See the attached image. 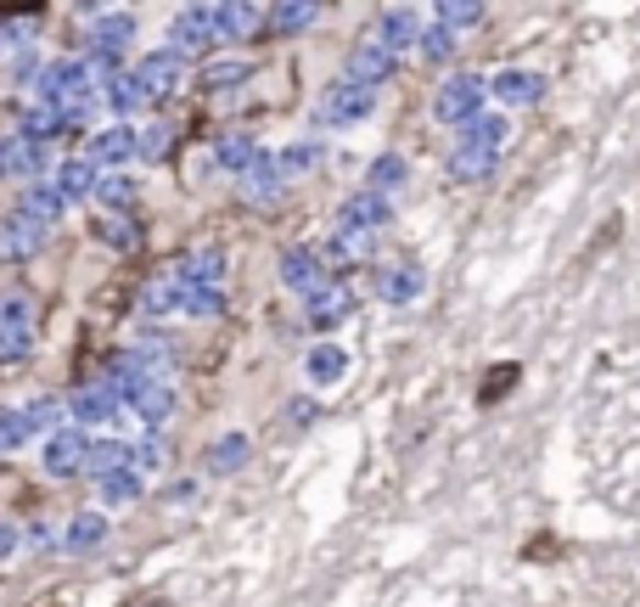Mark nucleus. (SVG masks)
<instances>
[{
	"instance_id": "c9c22d12",
	"label": "nucleus",
	"mask_w": 640,
	"mask_h": 607,
	"mask_svg": "<svg viewBox=\"0 0 640 607\" xmlns=\"http://www.w3.org/2000/svg\"><path fill=\"white\" fill-rule=\"evenodd\" d=\"M400 180H405V158H377V169H371V192L377 198H388Z\"/></svg>"
},
{
	"instance_id": "a211bd4d",
	"label": "nucleus",
	"mask_w": 640,
	"mask_h": 607,
	"mask_svg": "<svg viewBox=\"0 0 640 607\" xmlns=\"http://www.w3.org/2000/svg\"><path fill=\"white\" fill-rule=\"evenodd\" d=\"M321 18V7H265V40H287V34H299V29H310Z\"/></svg>"
},
{
	"instance_id": "dca6fc26",
	"label": "nucleus",
	"mask_w": 640,
	"mask_h": 607,
	"mask_svg": "<svg viewBox=\"0 0 640 607\" xmlns=\"http://www.w3.org/2000/svg\"><path fill=\"white\" fill-rule=\"evenodd\" d=\"M388 220V198H377V192H360V198H349L343 203V214H337V231H377Z\"/></svg>"
},
{
	"instance_id": "ea45409f",
	"label": "nucleus",
	"mask_w": 640,
	"mask_h": 607,
	"mask_svg": "<svg viewBox=\"0 0 640 607\" xmlns=\"http://www.w3.org/2000/svg\"><path fill=\"white\" fill-rule=\"evenodd\" d=\"M18 546H23V529H18L12 518H0V563H7V557H12Z\"/></svg>"
},
{
	"instance_id": "ddd939ff",
	"label": "nucleus",
	"mask_w": 640,
	"mask_h": 607,
	"mask_svg": "<svg viewBox=\"0 0 640 607\" xmlns=\"http://www.w3.org/2000/svg\"><path fill=\"white\" fill-rule=\"evenodd\" d=\"M281 282H287V288H299V293L310 299L321 282H332V276H326L321 254H310V248H292V254L281 259Z\"/></svg>"
},
{
	"instance_id": "6ab92c4d",
	"label": "nucleus",
	"mask_w": 640,
	"mask_h": 607,
	"mask_svg": "<svg viewBox=\"0 0 640 607\" xmlns=\"http://www.w3.org/2000/svg\"><path fill=\"white\" fill-rule=\"evenodd\" d=\"M85 473H96V479L130 473V445H119V439H96V445L85 450Z\"/></svg>"
},
{
	"instance_id": "e433bc0d",
	"label": "nucleus",
	"mask_w": 640,
	"mask_h": 607,
	"mask_svg": "<svg viewBox=\"0 0 640 607\" xmlns=\"http://www.w3.org/2000/svg\"><path fill=\"white\" fill-rule=\"evenodd\" d=\"M180 169H186V186L209 180V169H220V164H214V147H191V153L180 158Z\"/></svg>"
},
{
	"instance_id": "a878e982",
	"label": "nucleus",
	"mask_w": 640,
	"mask_h": 607,
	"mask_svg": "<svg viewBox=\"0 0 640 607\" xmlns=\"http://www.w3.org/2000/svg\"><path fill=\"white\" fill-rule=\"evenodd\" d=\"M113 411H119V394H113L108 383H96V389H85V394L74 400V416H79V423H108Z\"/></svg>"
},
{
	"instance_id": "b1692460",
	"label": "nucleus",
	"mask_w": 640,
	"mask_h": 607,
	"mask_svg": "<svg viewBox=\"0 0 640 607\" xmlns=\"http://www.w3.org/2000/svg\"><path fill=\"white\" fill-rule=\"evenodd\" d=\"M254 158H259V147H254V135H248V130H242V135H220V142H214V164L231 169V175H242Z\"/></svg>"
},
{
	"instance_id": "6e6552de",
	"label": "nucleus",
	"mask_w": 640,
	"mask_h": 607,
	"mask_svg": "<svg viewBox=\"0 0 640 607\" xmlns=\"http://www.w3.org/2000/svg\"><path fill=\"white\" fill-rule=\"evenodd\" d=\"M45 231H52V225H45V220H34V214H7V220H0V259H29V254H40L45 248Z\"/></svg>"
},
{
	"instance_id": "412c9836",
	"label": "nucleus",
	"mask_w": 640,
	"mask_h": 607,
	"mask_svg": "<svg viewBox=\"0 0 640 607\" xmlns=\"http://www.w3.org/2000/svg\"><path fill=\"white\" fill-rule=\"evenodd\" d=\"M517 383H523V366H517V360L489 366V371H483V383H478V405H501Z\"/></svg>"
},
{
	"instance_id": "72a5a7b5",
	"label": "nucleus",
	"mask_w": 640,
	"mask_h": 607,
	"mask_svg": "<svg viewBox=\"0 0 640 607\" xmlns=\"http://www.w3.org/2000/svg\"><path fill=\"white\" fill-rule=\"evenodd\" d=\"M90 192L102 198V203H119V214L135 203V186H130V180H119V175H96V186H90Z\"/></svg>"
},
{
	"instance_id": "f704fd0d",
	"label": "nucleus",
	"mask_w": 640,
	"mask_h": 607,
	"mask_svg": "<svg viewBox=\"0 0 640 607\" xmlns=\"http://www.w3.org/2000/svg\"><path fill=\"white\" fill-rule=\"evenodd\" d=\"M141 495V473H113V479H102V501L108 506H124V501H135Z\"/></svg>"
},
{
	"instance_id": "4468645a",
	"label": "nucleus",
	"mask_w": 640,
	"mask_h": 607,
	"mask_svg": "<svg viewBox=\"0 0 640 607\" xmlns=\"http://www.w3.org/2000/svg\"><path fill=\"white\" fill-rule=\"evenodd\" d=\"M281 180H287V175H281V164L259 153L248 169H242V198H248V203H270V198L281 192Z\"/></svg>"
},
{
	"instance_id": "f257e3e1",
	"label": "nucleus",
	"mask_w": 640,
	"mask_h": 607,
	"mask_svg": "<svg viewBox=\"0 0 640 607\" xmlns=\"http://www.w3.org/2000/svg\"><path fill=\"white\" fill-rule=\"evenodd\" d=\"M506 147V119H472L461 124V147L450 153V175L456 180H483L489 169H495V153Z\"/></svg>"
},
{
	"instance_id": "f3484780",
	"label": "nucleus",
	"mask_w": 640,
	"mask_h": 607,
	"mask_svg": "<svg viewBox=\"0 0 640 607\" xmlns=\"http://www.w3.org/2000/svg\"><path fill=\"white\" fill-rule=\"evenodd\" d=\"M310 326H332V321H343V315H349V288H343V282H321L315 293H310Z\"/></svg>"
},
{
	"instance_id": "39448f33",
	"label": "nucleus",
	"mask_w": 640,
	"mask_h": 607,
	"mask_svg": "<svg viewBox=\"0 0 640 607\" xmlns=\"http://www.w3.org/2000/svg\"><path fill=\"white\" fill-rule=\"evenodd\" d=\"M483 97H489V85H483V79H472V74H461V79H450L445 90H438L433 113L445 119V124H472V119H478V108H483Z\"/></svg>"
},
{
	"instance_id": "cd10ccee",
	"label": "nucleus",
	"mask_w": 640,
	"mask_h": 607,
	"mask_svg": "<svg viewBox=\"0 0 640 607\" xmlns=\"http://www.w3.org/2000/svg\"><path fill=\"white\" fill-rule=\"evenodd\" d=\"M304 371H310V383H337L343 371H349V355H343L337 344H321V349L304 360Z\"/></svg>"
},
{
	"instance_id": "423d86ee",
	"label": "nucleus",
	"mask_w": 640,
	"mask_h": 607,
	"mask_svg": "<svg viewBox=\"0 0 640 607\" xmlns=\"http://www.w3.org/2000/svg\"><path fill=\"white\" fill-rule=\"evenodd\" d=\"M85 450H90V439L79 428H57L52 439L40 445V461H45V473L52 479H74V473H85Z\"/></svg>"
},
{
	"instance_id": "bb28decb",
	"label": "nucleus",
	"mask_w": 640,
	"mask_h": 607,
	"mask_svg": "<svg viewBox=\"0 0 640 607\" xmlns=\"http://www.w3.org/2000/svg\"><path fill=\"white\" fill-rule=\"evenodd\" d=\"M130 405H135L141 423H164V416L175 411V394H169L164 383H146V389H135V394H130Z\"/></svg>"
},
{
	"instance_id": "c85d7f7f",
	"label": "nucleus",
	"mask_w": 640,
	"mask_h": 607,
	"mask_svg": "<svg viewBox=\"0 0 640 607\" xmlns=\"http://www.w3.org/2000/svg\"><path fill=\"white\" fill-rule=\"evenodd\" d=\"M377 40L388 45V52H393V57H400V52H405V45L416 40V12H388V18L377 23Z\"/></svg>"
},
{
	"instance_id": "4be33fe9",
	"label": "nucleus",
	"mask_w": 640,
	"mask_h": 607,
	"mask_svg": "<svg viewBox=\"0 0 640 607\" xmlns=\"http://www.w3.org/2000/svg\"><path fill=\"white\" fill-rule=\"evenodd\" d=\"M90 186H96V169H90L85 158H74V164H63V169L52 175V192H57L63 203H79V198H90Z\"/></svg>"
},
{
	"instance_id": "9b49d317",
	"label": "nucleus",
	"mask_w": 640,
	"mask_h": 607,
	"mask_svg": "<svg viewBox=\"0 0 640 607\" xmlns=\"http://www.w3.org/2000/svg\"><path fill=\"white\" fill-rule=\"evenodd\" d=\"M124 158H135V130H124V124H113V130H96L90 135V147H85V164L102 175L108 164H124Z\"/></svg>"
},
{
	"instance_id": "c756f323",
	"label": "nucleus",
	"mask_w": 640,
	"mask_h": 607,
	"mask_svg": "<svg viewBox=\"0 0 640 607\" xmlns=\"http://www.w3.org/2000/svg\"><path fill=\"white\" fill-rule=\"evenodd\" d=\"M433 18H438V29H445V34L456 40L461 29H478V18H483V7H472V0H445V7H438Z\"/></svg>"
},
{
	"instance_id": "393cba45",
	"label": "nucleus",
	"mask_w": 640,
	"mask_h": 607,
	"mask_svg": "<svg viewBox=\"0 0 640 607\" xmlns=\"http://www.w3.org/2000/svg\"><path fill=\"white\" fill-rule=\"evenodd\" d=\"M102 535H108V524L96 518V512H79V518L68 524V540H63V551L85 557V551H96V546H102Z\"/></svg>"
},
{
	"instance_id": "20e7f679",
	"label": "nucleus",
	"mask_w": 640,
	"mask_h": 607,
	"mask_svg": "<svg viewBox=\"0 0 640 607\" xmlns=\"http://www.w3.org/2000/svg\"><path fill=\"white\" fill-rule=\"evenodd\" d=\"M371 102H377V90H371V85L343 79V85H332V90H326V102H321L315 124H321V130H326V124H355V119H366V113H371Z\"/></svg>"
},
{
	"instance_id": "4c0bfd02",
	"label": "nucleus",
	"mask_w": 640,
	"mask_h": 607,
	"mask_svg": "<svg viewBox=\"0 0 640 607\" xmlns=\"http://www.w3.org/2000/svg\"><path fill=\"white\" fill-rule=\"evenodd\" d=\"M422 52H427V63H445V57L456 52V40H450L445 29H433V34H422Z\"/></svg>"
},
{
	"instance_id": "5701e85b",
	"label": "nucleus",
	"mask_w": 640,
	"mask_h": 607,
	"mask_svg": "<svg viewBox=\"0 0 640 607\" xmlns=\"http://www.w3.org/2000/svg\"><path fill=\"white\" fill-rule=\"evenodd\" d=\"M265 34V7H220V40H254Z\"/></svg>"
},
{
	"instance_id": "f03ea898",
	"label": "nucleus",
	"mask_w": 640,
	"mask_h": 607,
	"mask_svg": "<svg viewBox=\"0 0 640 607\" xmlns=\"http://www.w3.org/2000/svg\"><path fill=\"white\" fill-rule=\"evenodd\" d=\"M130 79L141 85V97H146V102H164V97H175V90L191 79V63H186L180 52H158V57H146Z\"/></svg>"
},
{
	"instance_id": "1a4fd4ad",
	"label": "nucleus",
	"mask_w": 640,
	"mask_h": 607,
	"mask_svg": "<svg viewBox=\"0 0 640 607\" xmlns=\"http://www.w3.org/2000/svg\"><path fill=\"white\" fill-rule=\"evenodd\" d=\"M130 29H135V23H130L124 12L102 18V23H96V29L85 34V40H90V57H85V63H90L96 74H102V68H113V63L124 57V45H130Z\"/></svg>"
},
{
	"instance_id": "0eeeda50",
	"label": "nucleus",
	"mask_w": 640,
	"mask_h": 607,
	"mask_svg": "<svg viewBox=\"0 0 640 607\" xmlns=\"http://www.w3.org/2000/svg\"><path fill=\"white\" fill-rule=\"evenodd\" d=\"M52 423H57V405H52V400H34V405H23V411H7V416H0V450L29 445L34 434H45Z\"/></svg>"
},
{
	"instance_id": "aec40b11",
	"label": "nucleus",
	"mask_w": 640,
	"mask_h": 607,
	"mask_svg": "<svg viewBox=\"0 0 640 607\" xmlns=\"http://www.w3.org/2000/svg\"><path fill=\"white\" fill-rule=\"evenodd\" d=\"M90 231H96V237H102L108 248H119V254H135V248H141V225H135V214H102Z\"/></svg>"
},
{
	"instance_id": "473e14b6",
	"label": "nucleus",
	"mask_w": 640,
	"mask_h": 607,
	"mask_svg": "<svg viewBox=\"0 0 640 607\" xmlns=\"http://www.w3.org/2000/svg\"><path fill=\"white\" fill-rule=\"evenodd\" d=\"M108 102H113V113H135V108H146V97H141V85H135L130 74H119V79H108Z\"/></svg>"
},
{
	"instance_id": "2f4dec72",
	"label": "nucleus",
	"mask_w": 640,
	"mask_h": 607,
	"mask_svg": "<svg viewBox=\"0 0 640 607\" xmlns=\"http://www.w3.org/2000/svg\"><path fill=\"white\" fill-rule=\"evenodd\" d=\"M242 461H248V439L231 434V439H220V445L209 450V461H203V467H209V473H236Z\"/></svg>"
},
{
	"instance_id": "f8f14e48",
	"label": "nucleus",
	"mask_w": 640,
	"mask_h": 607,
	"mask_svg": "<svg viewBox=\"0 0 640 607\" xmlns=\"http://www.w3.org/2000/svg\"><path fill=\"white\" fill-rule=\"evenodd\" d=\"M377 293H382V304H411V299L422 293V265H416V259H393V265H382Z\"/></svg>"
},
{
	"instance_id": "2eb2a0df",
	"label": "nucleus",
	"mask_w": 640,
	"mask_h": 607,
	"mask_svg": "<svg viewBox=\"0 0 640 607\" xmlns=\"http://www.w3.org/2000/svg\"><path fill=\"white\" fill-rule=\"evenodd\" d=\"M489 90H495V97L501 102H512V108H528V102H539V97H546V79H539V74H528V68H506L495 85H489Z\"/></svg>"
},
{
	"instance_id": "7ed1b4c3",
	"label": "nucleus",
	"mask_w": 640,
	"mask_h": 607,
	"mask_svg": "<svg viewBox=\"0 0 640 607\" xmlns=\"http://www.w3.org/2000/svg\"><path fill=\"white\" fill-rule=\"evenodd\" d=\"M209 45H220V7H186L175 18V45L169 52H180L191 63V52H209Z\"/></svg>"
},
{
	"instance_id": "58836bf2",
	"label": "nucleus",
	"mask_w": 640,
	"mask_h": 607,
	"mask_svg": "<svg viewBox=\"0 0 640 607\" xmlns=\"http://www.w3.org/2000/svg\"><path fill=\"white\" fill-rule=\"evenodd\" d=\"M315 158H321V153H315V147H292V153H281V158H276V164H281V175H292V169H310V164H315Z\"/></svg>"
},
{
	"instance_id": "9d476101",
	"label": "nucleus",
	"mask_w": 640,
	"mask_h": 607,
	"mask_svg": "<svg viewBox=\"0 0 640 607\" xmlns=\"http://www.w3.org/2000/svg\"><path fill=\"white\" fill-rule=\"evenodd\" d=\"M393 68H400V57H393L377 34H366V40L355 45V57H349V79H355V85H371V90H377Z\"/></svg>"
},
{
	"instance_id": "7c9ffc66",
	"label": "nucleus",
	"mask_w": 640,
	"mask_h": 607,
	"mask_svg": "<svg viewBox=\"0 0 640 607\" xmlns=\"http://www.w3.org/2000/svg\"><path fill=\"white\" fill-rule=\"evenodd\" d=\"M175 142H180V124H153L146 135H135V153L141 158H175Z\"/></svg>"
},
{
	"instance_id": "a19ab883",
	"label": "nucleus",
	"mask_w": 640,
	"mask_h": 607,
	"mask_svg": "<svg viewBox=\"0 0 640 607\" xmlns=\"http://www.w3.org/2000/svg\"><path fill=\"white\" fill-rule=\"evenodd\" d=\"M135 607H153V596H141V602H135Z\"/></svg>"
}]
</instances>
